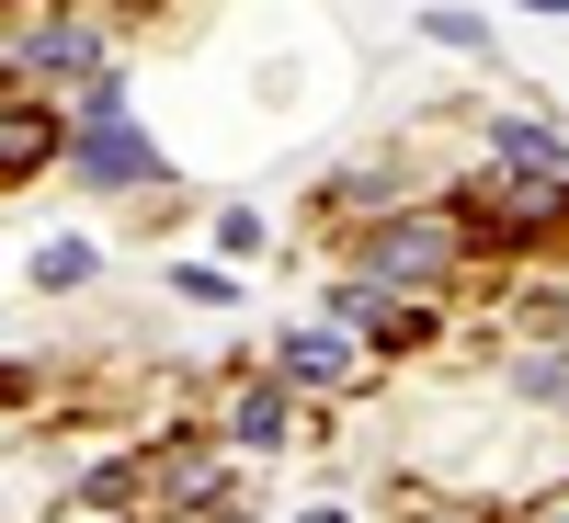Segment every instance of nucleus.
<instances>
[{"label": "nucleus", "instance_id": "obj_1", "mask_svg": "<svg viewBox=\"0 0 569 523\" xmlns=\"http://www.w3.org/2000/svg\"><path fill=\"white\" fill-rule=\"evenodd\" d=\"M80 182H103V194H149V182H160V149L126 125L114 80H91V103H80Z\"/></svg>", "mask_w": 569, "mask_h": 523}, {"label": "nucleus", "instance_id": "obj_7", "mask_svg": "<svg viewBox=\"0 0 569 523\" xmlns=\"http://www.w3.org/2000/svg\"><path fill=\"white\" fill-rule=\"evenodd\" d=\"M34 284H91V251H80V240H46V251H34Z\"/></svg>", "mask_w": 569, "mask_h": 523}, {"label": "nucleus", "instance_id": "obj_4", "mask_svg": "<svg viewBox=\"0 0 569 523\" xmlns=\"http://www.w3.org/2000/svg\"><path fill=\"white\" fill-rule=\"evenodd\" d=\"M284 375H297V388H342V375H353L342 330H297V342H284Z\"/></svg>", "mask_w": 569, "mask_h": 523}, {"label": "nucleus", "instance_id": "obj_9", "mask_svg": "<svg viewBox=\"0 0 569 523\" xmlns=\"http://www.w3.org/2000/svg\"><path fill=\"white\" fill-rule=\"evenodd\" d=\"M525 399H569V353H536L525 364Z\"/></svg>", "mask_w": 569, "mask_h": 523}, {"label": "nucleus", "instance_id": "obj_11", "mask_svg": "<svg viewBox=\"0 0 569 523\" xmlns=\"http://www.w3.org/2000/svg\"><path fill=\"white\" fill-rule=\"evenodd\" d=\"M297 523H342V512H297Z\"/></svg>", "mask_w": 569, "mask_h": 523}, {"label": "nucleus", "instance_id": "obj_3", "mask_svg": "<svg viewBox=\"0 0 569 523\" xmlns=\"http://www.w3.org/2000/svg\"><path fill=\"white\" fill-rule=\"evenodd\" d=\"M46 149H58L46 91H34V103H0V171H46Z\"/></svg>", "mask_w": 569, "mask_h": 523}, {"label": "nucleus", "instance_id": "obj_12", "mask_svg": "<svg viewBox=\"0 0 569 523\" xmlns=\"http://www.w3.org/2000/svg\"><path fill=\"white\" fill-rule=\"evenodd\" d=\"M558 523H569V512H558Z\"/></svg>", "mask_w": 569, "mask_h": 523}, {"label": "nucleus", "instance_id": "obj_5", "mask_svg": "<svg viewBox=\"0 0 569 523\" xmlns=\"http://www.w3.org/2000/svg\"><path fill=\"white\" fill-rule=\"evenodd\" d=\"M46 69H91V34H80V23H46V34H34V80H46Z\"/></svg>", "mask_w": 569, "mask_h": 523}, {"label": "nucleus", "instance_id": "obj_10", "mask_svg": "<svg viewBox=\"0 0 569 523\" xmlns=\"http://www.w3.org/2000/svg\"><path fill=\"white\" fill-rule=\"evenodd\" d=\"M525 12H569V0H525Z\"/></svg>", "mask_w": 569, "mask_h": 523}, {"label": "nucleus", "instance_id": "obj_6", "mask_svg": "<svg viewBox=\"0 0 569 523\" xmlns=\"http://www.w3.org/2000/svg\"><path fill=\"white\" fill-rule=\"evenodd\" d=\"M228 433H240V444H273V433H284V399H273V388H251L240 410H228Z\"/></svg>", "mask_w": 569, "mask_h": 523}, {"label": "nucleus", "instance_id": "obj_8", "mask_svg": "<svg viewBox=\"0 0 569 523\" xmlns=\"http://www.w3.org/2000/svg\"><path fill=\"white\" fill-rule=\"evenodd\" d=\"M501 160H525V171H558V137H547V125H501Z\"/></svg>", "mask_w": 569, "mask_h": 523}, {"label": "nucleus", "instance_id": "obj_2", "mask_svg": "<svg viewBox=\"0 0 569 523\" xmlns=\"http://www.w3.org/2000/svg\"><path fill=\"white\" fill-rule=\"evenodd\" d=\"M456 251H467L456 217H421V228H388V240L365 251V273L376 284H433V273H456Z\"/></svg>", "mask_w": 569, "mask_h": 523}]
</instances>
